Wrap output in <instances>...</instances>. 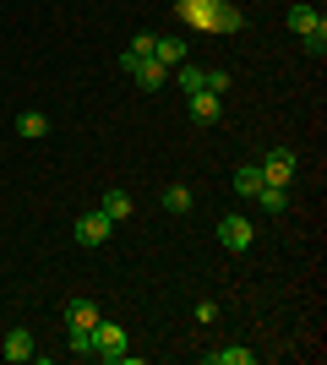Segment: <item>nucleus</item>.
Returning a JSON list of instances; mask_svg holds the SVG:
<instances>
[{"label": "nucleus", "mask_w": 327, "mask_h": 365, "mask_svg": "<svg viewBox=\"0 0 327 365\" xmlns=\"http://www.w3.org/2000/svg\"><path fill=\"white\" fill-rule=\"evenodd\" d=\"M175 16L191 22V28H207V33H240L246 16L234 11L229 0H175Z\"/></svg>", "instance_id": "obj_1"}, {"label": "nucleus", "mask_w": 327, "mask_h": 365, "mask_svg": "<svg viewBox=\"0 0 327 365\" xmlns=\"http://www.w3.org/2000/svg\"><path fill=\"white\" fill-rule=\"evenodd\" d=\"M120 71L137 76V88H147V93H158L164 82H170V66H158L153 55H131V49L120 55Z\"/></svg>", "instance_id": "obj_2"}, {"label": "nucleus", "mask_w": 327, "mask_h": 365, "mask_svg": "<svg viewBox=\"0 0 327 365\" xmlns=\"http://www.w3.org/2000/svg\"><path fill=\"white\" fill-rule=\"evenodd\" d=\"M93 354L98 360H115V365H125V327H115V322H93Z\"/></svg>", "instance_id": "obj_3"}, {"label": "nucleus", "mask_w": 327, "mask_h": 365, "mask_svg": "<svg viewBox=\"0 0 327 365\" xmlns=\"http://www.w3.org/2000/svg\"><path fill=\"white\" fill-rule=\"evenodd\" d=\"M71 235H77V245H88V251H93V245H104L109 235H115V218H109L104 207H93V213L77 218V229H71Z\"/></svg>", "instance_id": "obj_4"}, {"label": "nucleus", "mask_w": 327, "mask_h": 365, "mask_svg": "<svg viewBox=\"0 0 327 365\" xmlns=\"http://www.w3.org/2000/svg\"><path fill=\"white\" fill-rule=\"evenodd\" d=\"M251 240H256L251 218H240V213L218 218V245H224V251H251Z\"/></svg>", "instance_id": "obj_5"}, {"label": "nucleus", "mask_w": 327, "mask_h": 365, "mask_svg": "<svg viewBox=\"0 0 327 365\" xmlns=\"http://www.w3.org/2000/svg\"><path fill=\"white\" fill-rule=\"evenodd\" d=\"M256 169H262V185H289L295 180V148H273Z\"/></svg>", "instance_id": "obj_6"}, {"label": "nucleus", "mask_w": 327, "mask_h": 365, "mask_svg": "<svg viewBox=\"0 0 327 365\" xmlns=\"http://www.w3.org/2000/svg\"><path fill=\"white\" fill-rule=\"evenodd\" d=\"M191 120L197 125H218L224 120V98H218V93H191Z\"/></svg>", "instance_id": "obj_7"}, {"label": "nucleus", "mask_w": 327, "mask_h": 365, "mask_svg": "<svg viewBox=\"0 0 327 365\" xmlns=\"http://www.w3.org/2000/svg\"><path fill=\"white\" fill-rule=\"evenodd\" d=\"M0 354H6L11 365L33 360V354H38V349H33V333H28V327H11V333H6V349H0Z\"/></svg>", "instance_id": "obj_8"}, {"label": "nucleus", "mask_w": 327, "mask_h": 365, "mask_svg": "<svg viewBox=\"0 0 327 365\" xmlns=\"http://www.w3.org/2000/svg\"><path fill=\"white\" fill-rule=\"evenodd\" d=\"M98 207H104V213L115 218V224H120V218H131V213H137V202H131V191H125V185H109V191H104V202H98Z\"/></svg>", "instance_id": "obj_9"}, {"label": "nucleus", "mask_w": 327, "mask_h": 365, "mask_svg": "<svg viewBox=\"0 0 327 365\" xmlns=\"http://www.w3.org/2000/svg\"><path fill=\"white\" fill-rule=\"evenodd\" d=\"M22 142H38V137H49V115L44 109H28V115H16V125H11Z\"/></svg>", "instance_id": "obj_10"}, {"label": "nucleus", "mask_w": 327, "mask_h": 365, "mask_svg": "<svg viewBox=\"0 0 327 365\" xmlns=\"http://www.w3.org/2000/svg\"><path fill=\"white\" fill-rule=\"evenodd\" d=\"M251 202H256V207H262L267 218H279L284 207H289V191H284V185H262V191H256Z\"/></svg>", "instance_id": "obj_11"}, {"label": "nucleus", "mask_w": 327, "mask_h": 365, "mask_svg": "<svg viewBox=\"0 0 327 365\" xmlns=\"http://www.w3.org/2000/svg\"><path fill=\"white\" fill-rule=\"evenodd\" d=\"M153 61L175 71V66L186 61V44H180V38H153Z\"/></svg>", "instance_id": "obj_12"}, {"label": "nucleus", "mask_w": 327, "mask_h": 365, "mask_svg": "<svg viewBox=\"0 0 327 365\" xmlns=\"http://www.w3.org/2000/svg\"><path fill=\"white\" fill-rule=\"evenodd\" d=\"M93 322H98L93 300H71V305H66V327H93Z\"/></svg>", "instance_id": "obj_13"}, {"label": "nucleus", "mask_w": 327, "mask_h": 365, "mask_svg": "<svg viewBox=\"0 0 327 365\" xmlns=\"http://www.w3.org/2000/svg\"><path fill=\"white\" fill-rule=\"evenodd\" d=\"M256 360V349H240V344H229V349H207V365H251Z\"/></svg>", "instance_id": "obj_14"}, {"label": "nucleus", "mask_w": 327, "mask_h": 365, "mask_svg": "<svg viewBox=\"0 0 327 365\" xmlns=\"http://www.w3.org/2000/svg\"><path fill=\"white\" fill-rule=\"evenodd\" d=\"M284 22H289V33H311L316 22H322V11H316V6H289Z\"/></svg>", "instance_id": "obj_15"}, {"label": "nucleus", "mask_w": 327, "mask_h": 365, "mask_svg": "<svg viewBox=\"0 0 327 365\" xmlns=\"http://www.w3.org/2000/svg\"><path fill=\"white\" fill-rule=\"evenodd\" d=\"M170 76L180 82V88H186V98H191V93H202V76H207V71H202V66H191V61H180Z\"/></svg>", "instance_id": "obj_16"}, {"label": "nucleus", "mask_w": 327, "mask_h": 365, "mask_svg": "<svg viewBox=\"0 0 327 365\" xmlns=\"http://www.w3.org/2000/svg\"><path fill=\"white\" fill-rule=\"evenodd\" d=\"M234 191H240V197H256V191H262V169L240 164V169H234Z\"/></svg>", "instance_id": "obj_17"}, {"label": "nucleus", "mask_w": 327, "mask_h": 365, "mask_svg": "<svg viewBox=\"0 0 327 365\" xmlns=\"http://www.w3.org/2000/svg\"><path fill=\"white\" fill-rule=\"evenodd\" d=\"M191 202L197 197H191L186 185H164V213H191Z\"/></svg>", "instance_id": "obj_18"}, {"label": "nucleus", "mask_w": 327, "mask_h": 365, "mask_svg": "<svg viewBox=\"0 0 327 365\" xmlns=\"http://www.w3.org/2000/svg\"><path fill=\"white\" fill-rule=\"evenodd\" d=\"M300 38H306V55H316V61L327 55V22H316V28H311V33H300Z\"/></svg>", "instance_id": "obj_19"}, {"label": "nucleus", "mask_w": 327, "mask_h": 365, "mask_svg": "<svg viewBox=\"0 0 327 365\" xmlns=\"http://www.w3.org/2000/svg\"><path fill=\"white\" fill-rule=\"evenodd\" d=\"M71 354L93 360V327H71Z\"/></svg>", "instance_id": "obj_20"}, {"label": "nucleus", "mask_w": 327, "mask_h": 365, "mask_svg": "<svg viewBox=\"0 0 327 365\" xmlns=\"http://www.w3.org/2000/svg\"><path fill=\"white\" fill-rule=\"evenodd\" d=\"M202 93H218V98H224V93H229V71H207L202 76Z\"/></svg>", "instance_id": "obj_21"}, {"label": "nucleus", "mask_w": 327, "mask_h": 365, "mask_svg": "<svg viewBox=\"0 0 327 365\" xmlns=\"http://www.w3.org/2000/svg\"><path fill=\"white\" fill-rule=\"evenodd\" d=\"M131 55H153V33H137V38H131Z\"/></svg>", "instance_id": "obj_22"}]
</instances>
